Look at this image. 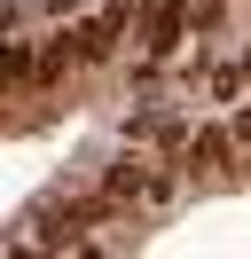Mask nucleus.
Wrapping results in <instances>:
<instances>
[{
    "instance_id": "nucleus-4",
    "label": "nucleus",
    "mask_w": 251,
    "mask_h": 259,
    "mask_svg": "<svg viewBox=\"0 0 251 259\" xmlns=\"http://www.w3.org/2000/svg\"><path fill=\"white\" fill-rule=\"evenodd\" d=\"M181 165H188V173H220V165H228V134H220V126H204V134H188V149H181Z\"/></svg>"
},
{
    "instance_id": "nucleus-1",
    "label": "nucleus",
    "mask_w": 251,
    "mask_h": 259,
    "mask_svg": "<svg viewBox=\"0 0 251 259\" xmlns=\"http://www.w3.org/2000/svg\"><path fill=\"white\" fill-rule=\"evenodd\" d=\"M173 189H181V173H165V165H149V157H118L102 173V196H110V204H134V212L173 204Z\"/></svg>"
},
{
    "instance_id": "nucleus-3",
    "label": "nucleus",
    "mask_w": 251,
    "mask_h": 259,
    "mask_svg": "<svg viewBox=\"0 0 251 259\" xmlns=\"http://www.w3.org/2000/svg\"><path fill=\"white\" fill-rule=\"evenodd\" d=\"M126 24H134V8H126V0H110V8H102V16H87V24H78V63H102V55L110 48H118V32H126Z\"/></svg>"
},
{
    "instance_id": "nucleus-5",
    "label": "nucleus",
    "mask_w": 251,
    "mask_h": 259,
    "mask_svg": "<svg viewBox=\"0 0 251 259\" xmlns=\"http://www.w3.org/2000/svg\"><path fill=\"white\" fill-rule=\"evenodd\" d=\"M0 71H8V87H31V79H39V55H31V39H8V48H0Z\"/></svg>"
},
{
    "instance_id": "nucleus-6",
    "label": "nucleus",
    "mask_w": 251,
    "mask_h": 259,
    "mask_svg": "<svg viewBox=\"0 0 251 259\" xmlns=\"http://www.w3.org/2000/svg\"><path fill=\"white\" fill-rule=\"evenodd\" d=\"M235 142H251V110H235Z\"/></svg>"
},
{
    "instance_id": "nucleus-2",
    "label": "nucleus",
    "mask_w": 251,
    "mask_h": 259,
    "mask_svg": "<svg viewBox=\"0 0 251 259\" xmlns=\"http://www.w3.org/2000/svg\"><path fill=\"white\" fill-rule=\"evenodd\" d=\"M188 24H196V8H188V0H141V39H149V55L181 48Z\"/></svg>"
}]
</instances>
